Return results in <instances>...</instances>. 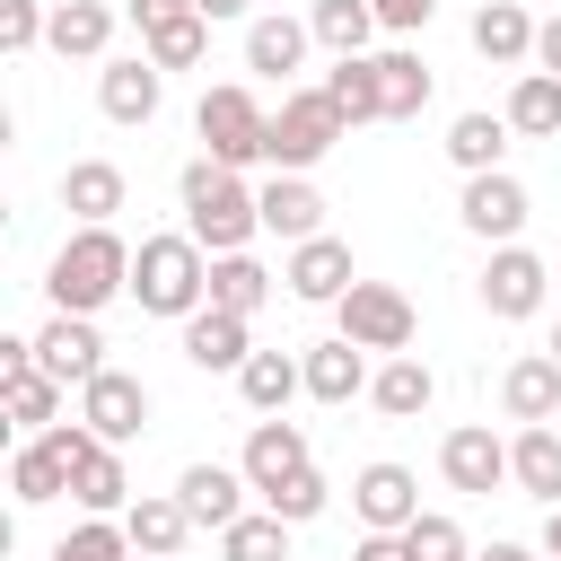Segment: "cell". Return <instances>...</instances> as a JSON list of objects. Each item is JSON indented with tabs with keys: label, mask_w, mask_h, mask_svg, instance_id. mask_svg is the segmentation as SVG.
Instances as JSON below:
<instances>
[{
	"label": "cell",
	"mask_w": 561,
	"mask_h": 561,
	"mask_svg": "<svg viewBox=\"0 0 561 561\" xmlns=\"http://www.w3.org/2000/svg\"><path fill=\"white\" fill-rule=\"evenodd\" d=\"M175 193H184V237H193L202 254H245V245H254V228H263V202L245 193V175H237V167H219V158H193V167L175 175Z\"/></svg>",
	"instance_id": "cell-1"
},
{
	"label": "cell",
	"mask_w": 561,
	"mask_h": 561,
	"mask_svg": "<svg viewBox=\"0 0 561 561\" xmlns=\"http://www.w3.org/2000/svg\"><path fill=\"white\" fill-rule=\"evenodd\" d=\"M123 289H131V245H123L114 228H70L61 254H53V272H44L53 316H96V307L123 298Z\"/></svg>",
	"instance_id": "cell-2"
},
{
	"label": "cell",
	"mask_w": 561,
	"mask_h": 561,
	"mask_svg": "<svg viewBox=\"0 0 561 561\" xmlns=\"http://www.w3.org/2000/svg\"><path fill=\"white\" fill-rule=\"evenodd\" d=\"M131 298H140V316H202L210 307V254L184 237V228H167V237H140L131 245Z\"/></svg>",
	"instance_id": "cell-3"
},
{
	"label": "cell",
	"mask_w": 561,
	"mask_h": 561,
	"mask_svg": "<svg viewBox=\"0 0 561 561\" xmlns=\"http://www.w3.org/2000/svg\"><path fill=\"white\" fill-rule=\"evenodd\" d=\"M351 140V123H342V105L324 96V88H280V114H272V149H263V167L272 175H307L316 158H333Z\"/></svg>",
	"instance_id": "cell-4"
},
{
	"label": "cell",
	"mask_w": 561,
	"mask_h": 561,
	"mask_svg": "<svg viewBox=\"0 0 561 561\" xmlns=\"http://www.w3.org/2000/svg\"><path fill=\"white\" fill-rule=\"evenodd\" d=\"M193 131H202V158H219V167H263V149H272V114H263V96L254 88H202V105H193Z\"/></svg>",
	"instance_id": "cell-5"
},
{
	"label": "cell",
	"mask_w": 561,
	"mask_h": 561,
	"mask_svg": "<svg viewBox=\"0 0 561 561\" xmlns=\"http://www.w3.org/2000/svg\"><path fill=\"white\" fill-rule=\"evenodd\" d=\"M333 316H342V342L386 351V359H403V351H412V324H421V316H412V298H403L394 280H351Z\"/></svg>",
	"instance_id": "cell-6"
},
{
	"label": "cell",
	"mask_w": 561,
	"mask_h": 561,
	"mask_svg": "<svg viewBox=\"0 0 561 561\" xmlns=\"http://www.w3.org/2000/svg\"><path fill=\"white\" fill-rule=\"evenodd\" d=\"M482 307L500 316V324H526L535 307H543V289H552V263L535 254V245H491V263H482Z\"/></svg>",
	"instance_id": "cell-7"
},
{
	"label": "cell",
	"mask_w": 561,
	"mask_h": 561,
	"mask_svg": "<svg viewBox=\"0 0 561 561\" xmlns=\"http://www.w3.org/2000/svg\"><path fill=\"white\" fill-rule=\"evenodd\" d=\"M351 508H359V535H403V526L421 517V482H412V465H394V456L359 465V473H351Z\"/></svg>",
	"instance_id": "cell-8"
},
{
	"label": "cell",
	"mask_w": 561,
	"mask_h": 561,
	"mask_svg": "<svg viewBox=\"0 0 561 561\" xmlns=\"http://www.w3.org/2000/svg\"><path fill=\"white\" fill-rule=\"evenodd\" d=\"M35 368H44L53 386H96V377H105V333H96V316H44Z\"/></svg>",
	"instance_id": "cell-9"
},
{
	"label": "cell",
	"mask_w": 561,
	"mask_h": 561,
	"mask_svg": "<svg viewBox=\"0 0 561 561\" xmlns=\"http://www.w3.org/2000/svg\"><path fill=\"white\" fill-rule=\"evenodd\" d=\"M438 473H447V491H465V500H491V491L508 482V438H500V430H482V421H465V430H447V447H438Z\"/></svg>",
	"instance_id": "cell-10"
},
{
	"label": "cell",
	"mask_w": 561,
	"mask_h": 561,
	"mask_svg": "<svg viewBox=\"0 0 561 561\" xmlns=\"http://www.w3.org/2000/svg\"><path fill=\"white\" fill-rule=\"evenodd\" d=\"M526 184L500 167V175H465V202H456V219L482 237V245H517V228H526Z\"/></svg>",
	"instance_id": "cell-11"
},
{
	"label": "cell",
	"mask_w": 561,
	"mask_h": 561,
	"mask_svg": "<svg viewBox=\"0 0 561 561\" xmlns=\"http://www.w3.org/2000/svg\"><path fill=\"white\" fill-rule=\"evenodd\" d=\"M79 421H88L105 447H123V438H140V430H149V386H140V377H123V368H105L96 386H79Z\"/></svg>",
	"instance_id": "cell-12"
},
{
	"label": "cell",
	"mask_w": 561,
	"mask_h": 561,
	"mask_svg": "<svg viewBox=\"0 0 561 561\" xmlns=\"http://www.w3.org/2000/svg\"><path fill=\"white\" fill-rule=\"evenodd\" d=\"M307 465H316V456H307V430H298V421H254V430H245L237 473L254 482V500H263V491H280V482H289V473H307Z\"/></svg>",
	"instance_id": "cell-13"
},
{
	"label": "cell",
	"mask_w": 561,
	"mask_h": 561,
	"mask_svg": "<svg viewBox=\"0 0 561 561\" xmlns=\"http://www.w3.org/2000/svg\"><path fill=\"white\" fill-rule=\"evenodd\" d=\"M245 491H254V482H245L237 465H184V473H175L184 517H193V526H210V535H228V526L245 517Z\"/></svg>",
	"instance_id": "cell-14"
},
{
	"label": "cell",
	"mask_w": 561,
	"mask_h": 561,
	"mask_svg": "<svg viewBox=\"0 0 561 561\" xmlns=\"http://www.w3.org/2000/svg\"><path fill=\"white\" fill-rule=\"evenodd\" d=\"M158 96H167V70H158L149 53H123V61L96 70V105H105V123H149Z\"/></svg>",
	"instance_id": "cell-15"
},
{
	"label": "cell",
	"mask_w": 561,
	"mask_h": 561,
	"mask_svg": "<svg viewBox=\"0 0 561 561\" xmlns=\"http://www.w3.org/2000/svg\"><path fill=\"white\" fill-rule=\"evenodd\" d=\"M289 298H307V307H342V289L359 280L351 272V245L342 237H307V245H289Z\"/></svg>",
	"instance_id": "cell-16"
},
{
	"label": "cell",
	"mask_w": 561,
	"mask_h": 561,
	"mask_svg": "<svg viewBox=\"0 0 561 561\" xmlns=\"http://www.w3.org/2000/svg\"><path fill=\"white\" fill-rule=\"evenodd\" d=\"M184 359L202 368V377H237L245 359H254V324L245 316H228V307H202V316H184Z\"/></svg>",
	"instance_id": "cell-17"
},
{
	"label": "cell",
	"mask_w": 561,
	"mask_h": 561,
	"mask_svg": "<svg viewBox=\"0 0 561 561\" xmlns=\"http://www.w3.org/2000/svg\"><path fill=\"white\" fill-rule=\"evenodd\" d=\"M123 202H131V184H123L114 158H79V167H61V210H70L79 228H114Z\"/></svg>",
	"instance_id": "cell-18"
},
{
	"label": "cell",
	"mask_w": 561,
	"mask_h": 561,
	"mask_svg": "<svg viewBox=\"0 0 561 561\" xmlns=\"http://www.w3.org/2000/svg\"><path fill=\"white\" fill-rule=\"evenodd\" d=\"M500 403H508V421H517V430H535V421H561V359H552V351H526V359H508V377H500Z\"/></svg>",
	"instance_id": "cell-19"
},
{
	"label": "cell",
	"mask_w": 561,
	"mask_h": 561,
	"mask_svg": "<svg viewBox=\"0 0 561 561\" xmlns=\"http://www.w3.org/2000/svg\"><path fill=\"white\" fill-rule=\"evenodd\" d=\"M123 535H131V552H149V561H175L184 535H193V517H184L175 491H140V500L123 508Z\"/></svg>",
	"instance_id": "cell-20"
},
{
	"label": "cell",
	"mask_w": 561,
	"mask_h": 561,
	"mask_svg": "<svg viewBox=\"0 0 561 561\" xmlns=\"http://www.w3.org/2000/svg\"><path fill=\"white\" fill-rule=\"evenodd\" d=\"M508 482H517L526 500L561 508V430H552V421H535V430L508 438Z\"/></svg>",
	"instance_id": "cell-21"
},
{
	"label": "cell",
	"mask_w": 561,
	"mask_h": 561,
	"mask_svg": "<svg viewBox=\"0 0 561 561\" xmlns=\"http://www.w3.org/2000/svg\"><path fill=\"white\" fill-rule=\"evenodd\" d=\"M254 202H263V228H272V237H289V245L324 237V193H316L307 175H272Z\"/></svg>",
	"instance_id": "cell-22"
},
{
	"label": "cell",
	"mask_w": 561,
	"mask_h": 561,
	"mask_svg": "<svg viewBox=\"0 0 561 561\" xmlns=\"http://www.w3.org/2000/svg\"><path fill=\"white\" fill-rule=\"evenodd\" d=\"M237 394H245V412L280 421L289 394H307V359H289V351H254V359L237 368Z\"/></svg>",
	"instance_id": "cell-23"
},
{
	"label": "cell",
	"mask_w": 561,
	"mask_h": 561,
	"mask_svg": "<svg viewBox=\"0 0 561 561\" xmlns=\"http://www.w3.org/2000/svg\"><path fill=\"white\" fill-rule=\"evenodd\" d=\"M44 44H53L61 61H105V44H114V9H105V0H61L53 26H44Z\"/></svg>",
	"instance_id": "cell-24"
},
{
	"label": "cell",
	"mask_w": 561,
	"mask_h": 561,
	"mask_svg": "<svg viewBox=\"0 0 561 561\" xmlns=\"http://www.w3.org/2000/svg\"><path fill=\"white\" fill-rule=\"evenodd\" d=\"M473 53L500 61V70L535 61V18H526L517 0H482V9H473Z\"/></svg>",
	"instance_id": "cell-25"
},
{
	"label": "cell",
	"mask_w": 561,
	"mask_h": 561,
	"mask_svg": "<svg viewBox=\"0 0 561 561\" xmlns=\"http://www.w3.org/2000/svg\"><path fill=\"white\" fill-rule=\"evenodd\" d=\"M298 359H307V394H316V403H351V394H368V351H359V342L333 333V342H316V351H298Z\"/></svg>",
	"instance_id": "cell-26"
},
{
	"label": "cell",
	"mask_w": 561,
	"mask_h": 561,
	"mask_svg": "<svg viewBox=\"0 0 561 561\" xmlns=\"http://www.w3.org/2000/svg\"><path fill=\"white\" fill-rule=\"evenodd\" d=\"M307 44H316L307 18H254V26H245V70H254V79H289V70L307 61Z\"/></svg>",
	"instance_id": "cell-27"
},
{
	"label": "cell",
	"mask_w": 561,
	"mask_h": 561,
	"mask_svg": "<svg viewBox=\"0 0 561 561\" xmlns=\"http://www.w3.org/2000/svg\"><path fill=\"white\" fill-rule=\"evenodd\" d=\"M333 105H342V123L359 131V123H386V88H377V53H351V61H333L324 79H316Z\"/></svg>",
	"instance_id": "cell-28"
},
{
	"label": "cell",
	"mask_w": 561,
	"mask_h": 561,
	"mask_svg": "<svg viewBox=\"0 0 561 561\" xmlns=\"http://www.w3.org/2000/svg\"><path fill=\"white\" fill-rule=\"evenodd\" d=\"M368 403H377L386 421H412V412H430V403H438V377H430V359H412V351H403V359H386V368L368 377Z\"/></svg>",
	"instance_id": "cell-29"
},
{
	"label": "cell",
	"mask_w": 561,
	"mask_h": 561,
	"mask_svg": "<svg viewBox=\"0 0 561 561\" xmlns=\"http://www.w3.org/2000/svg\"><path fill=\"white\" fill-rule=\"evenodd\" d=\"M307 35H316L333 61H351V53H368V35H377V0H307Z\"/></svg>",
	"instance_id": "cell-30"
},
{
	"label": "cell",
	"mask_w": 561,
	"mask_h": 561,
	"mask_svg": "<svg viewBox=\"0 0 561 561\" xmlns=\"http://www.w3.org/2000/svg\"><path fill=\"white\" fill-rule=\"evenodd\" d=\"M210 307H228V316H263L272 307V272L254 263V254H210Z\"/></svg>",
	"instance_id": "cell-31"
},
{
	"label": "cell",
	"mask_w": 561,
	"mask_h": 561,
	"mask_svg": "<svg viewBox=\"0 0 561 561\" xmlns=\"http://www.w3.org/2000/svg\"><path fill=\"white\" fill-rule=\"evenodd\" d=\"M61 491H70L61 447H53V438H26V447L9 456V500H18V508H44V500H61Z\"/></svg>",
	"instance_id": "cell-32"
},
{
	"label": "cell",
	"mask_w": 561,
	"mask_h": 561,
	"mask_svg": "<svg viewBox=\"0 0 561 561\" xmlns=\"http://www.w3.org/2000/svg\"><path fill=\"white\" fill-rule=\"evenodd\" d=\"M447 158H456L465 175H500V158H508V114H456V123H447Z\"/></svg>",
	"instance_id": "cell-33"
},
{
	"label": "cell",
	"mask_w": 561,
	"mask_h": 561,
	"mask_svg": "<svg viewBox=\"0 0 561 561\" xmlns=\"http://www.w3.org/2000/svg\"><path fill=\"white\" fill-rule=\"evenodd\" d=\"M508 131H517V140H552V131H561V79H552V70H517V88H508Z\"/></svg>",
	"instance_id": "cell-34"
},
{
	"label": "cell",
	"mask_w": 561,
	"mask_h": 561,
	"mask_svg": "<svg viewBox=\"0 0 561 561\" xmlns=\"http://www.w3.org/2000/svg\"><path fill=\"white\" fill-rule=\"evenodd\" d=\"M377 88H386V123H412L430 105V61L412 44H394V53H377Z\"/></svg>",
	"instance_id": "cell-35"
},
{
	"label": "cell",
	"mask_w": 561,
	"mask_h": 561,
	"mask_svg": "<svg viewBox=\"0 0 561 561\" xmlns=\"http://www.w3.org/2000/svg\"><path fill=\"white\" fill-rule=\"evenodd\" d=\"M70 500H79L88 517H123V508H131V473H123V456H114V447H96V456L70 473Z\"/></svg>",
	"instance_id": "cell-36"
},
{
	"label": "cell",
	"mask_w": 561,
	"mask_h": 561,
	"mask_svg": "<svg viewBox=\"0 0 561 561\" xmlns=\"http://www.w3.org/2000/svg\"><path fill=\"white\" fill-rule=\"evenodd\" d=\"M140 53H149L158 70H193V61L210 53V18H202V9H184V18L149 26V35H140Z\"/></svg>",
	"instance_id": "cell-37"
},
{
	"label": "cell",
	"mask_w": 561,
	"mask_h": 561,
	"mask_svg": "<svg viewBox=\"0 0 561 561\" xmlns=\"http://www.w3.org/2000/svg\"><path fill=\"white\" fill-rule=\"evenodd\" d=\"M219 561H289V517H272V508H245V517L219 535Z\"/></svg>",
	"instance_id": "cell-38"
},
{
	"label": "cell",
	"mask_w": 561,
	"mask_h": 561,
	"mask_svg": "<svg viewBox=\"0 0 561 561\" xmlns=\"http://www.w3.org/2000/svg\"><path fill=\"white\" fill-rule=\"evenodd\" d=\"M61 394H70V386H53L44 368H18V377H0V412H9L18 430H44V421L61 412Z\"/></svg>",
	"instance_id": "cell-39"
},
{
	"label": "cell",
	"mask_w": 561,
	"mask_h": 561,
	"mask_svg": "<svg viewBox=\"0 0 561 561\" xmlns=\"http://www.w3.org/2000/svg\"><path fill=\"white\" fill-rule=\"evenodd\" d=\"M53 561H131V535H123V517H79L53 543Z\"/></svg>",
	"instance_id": "cell-40"
},
{
	"label": "cell",
	"mask_w": 561,
	"mask_h": 561,
	"mask_svg": "<svg viewBox=\"0 0 561 561\" xmlns=\"http://www.w3.org/2000/svg\"><path fill=\"white\" fill-rule=\"evenodd\" d=\"M403 543H412V561H473L465 526H456V517H438V508H421V517L403 526Z\"/></svg>",
	"instance_id": "cell-41"
},
{
	"label": "cell",
	"mask_w": 561,
	"mask_h": 561,
	"mask_svg": "<svg viewBox=\"0 0 561 561\" xmlns=\"http://www.w3.org/2000/svg\"><path fill=\"white\" fill-rule=\"evenodd\" d=\"M324 500H333V482H324L316 465H307V473H289L280 491H263V508H272V517H289V526H307V517H324Z\"/></svg>",
	"instance_id": "cell-42"
},
{
	"label": "cell",
	"mask_w": 561,
	"mask_h": 561,
	"mask_svg": "<svg viewBox=\"0 0 561 561\" xmlns=\"http://www.w3.org/2000/svg\"><path fill=\"white\" fill-rule=\"evenodd\" d=\"M44 26H53V18H44L35 0H0V53H35Z\"/></svg>",
	"instance_id": "cell-43"
},
{
	"label": "cell",
	"mask_w": 561,
	"mask_h": 561,
	"mask_svg": "<svg viewBox=\"0 0 561 561\" xmlns=\"http://www.w3.org/2000/svg\"><path fill=\"white\" fill-rule=\"evenodd\" d=\"M430 18H438V0H377V26L386 35H421Z\"/></svg>",
	"instance_id": "cell-44"
},
{
	"label": "cell",
	"mask_w": 561,
	"mask_h": 561,
	"mask_svg": "<svg viewBox=\"0 0 561 561\" xmlns=\"http://www.w3.org/2000/svg\"><path fill=\"white\" fill-rule=\"evenodd\" d=\"M351 561H412V543H403V535H359Z\"/></svg>",
	"instance_id": "cell-45"
},
{
	"label": "cell",
	"mask_w": 561,
	"mask_h": 561,
	"mask_svg": "<svg viewBox=\"0 0 561 561\" xmlns=\"http://www.w3.org/2000/svg\"><path fill=\"white\" fill-rule=\"evenodd\" d=\"M18 368H35V333H0V377H18Z\"/></svg>",
	"instance_id": "cell-46"
},
{
	"label": "cell",
	"mask_w": 561,
	"mask_h": 561,
	"mask_svg": "<svg viewBox=\"0 0 561 561\" xmlns=\"http://www.w3.org/2000/svg\"><path fill=\"white\" fill-rule=\"evenodd\" d=\"M184 9H193V0H131V26L149 35V26H167V18H184Z\"/></svg>",
	"instance_id": "cell-47"
},
{
	"label": "cell",
	"mask_w": 561,
	"mask_h": 561,
	"mask_svg": "<svg viewBox=\"0 0 561 561\" xmlns=\"http://www.w3.org/2000/svg\"><path fill=\"white\" fill-rule=\"evenodd\" d=\"M535 70H552V79H561V18H543V26H535Z\"/></svg>",
	"instance_id": "cell-48"
},
{
	"label": "cell",
	"mask_w": 561,
	"mask_h": 561,
	"mask_svg": "<svg viewBox=\"0 0 561 561\" xmlns=\"http://www.w3.org/2000/svg\"><path fill=\"white\" fill-rule=\"evenodd\" d=\"M193 9H202V18H210V26H228V18H245V9H254V0H193Z\"/></svg>",
	"instance_id": "cell-49"
},
{
	"label": "cell",
	"mask_w": 561,
	"mask_h": 561,
	"mask_svg": "<svg viewBox=\"0 0 561 561\" xmlns=\"http://www.w3.org/2000/svg\"><path fill=\"white\" fill-rule=\"evenodd\" d=\"M543 552L561 561V508H543Z\"/></svg>",
	"instance_id": "cell-50"
},
{
	"label": "cell",
	"mask_w": 561,
	"mask_h": 561,
	"mask_svg": "<svg viewBox=\"0 0 561 561\" xmlns=\"http://www.w3.org/2000/svg\"><path fill=\"white\" fill-rule=\"evenodd\" d=\"M473 561H535L526 543H491V552H473Z\"/></svg>",
	"instance_id": "cell-51"
},
{
	"label": "cell",
	"mask_w": 561,
	"mask_h": 561,
	"mask_svg": "<svg viewBox=\"0 0 561 561\" xmlns=\"http://www.w3.org/2000/svg\"><path fill=\"white\" fill-rule=\"evenodd\" d=\"M543 351H552V359H561V324H552V342H543Z\"/></svg>",
	"instance_id": "cell-52"
},
{
	"label": "cell",
	"mask_w": 561,
	"mask_h": 561,
	"mask_svg": "<svg viewBox=\"0 0 561 561\" xmlns=\"http://www.w3.org/2000/svg\"><path fill=\"white\" fill-rule=\"evenodd\" d=\"M131 561H149V552H131Z\"/></svg>",
	"instance_id": "cell-53"
}]
</instances>
